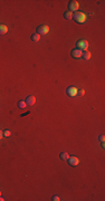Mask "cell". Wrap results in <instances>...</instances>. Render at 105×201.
Masks as SVG:
<instances>
[{"label": "cell", "instance_id": "1", "mask_svg": "<svg viewBox=\"0 0 105 201\" xmlns=\"http://www.w3.org/2000/svg\"><path fill=\"white\" fill-rule=\"evenodd\" d=\"M73 19L77 24H85L87 20V17L83 11H75V12H73Z\"/></svg>", "mask_w": 105, "mask_h": 201}, {"label": "cell", "instance_id": "2", "mask_svg": "<svg viewBox=\"0 0 105 201\" xmlns=\"http://www.w3.org/2000/svg\"><path fill=\"white\" fill-rule=\"evenodd\" d=\"M76 48L79 49V50L82 51H85L87 50V48H88V41L85 39H79L76 41Z\"/></svg>", "mask_w": 105, "mask_h": 201}, {"label": "cell", "instance_id": "3", "mask_svg": "<svg viewBox=\"0 0 105 201\" xmlns=\"http://www.w3.org/2000/svg\"><path fill=\"white\" fill-rule=\"evenodd\" d=\"M36 31H37L38 35H46V34H48V31H49V27L47 26V25H40V26L37 27Z\"/></svg>", "mask_w": 105, "mask_h": 201}, {"label": "cell", "instance_id": "4", "mask_svg": "<svg viewBox=\"0 0 105 201\" xmlns=\"http://www.w3.org/2000/svg\"><path fill=\"white\" fill-rule=\"evenodd\" d=\"M78 8H79V4L76 0H73V1H69L68 3V10L70 12H74V11H77Z\"/></svg>", "mask_w": 105, "mask_h": 201}, {"label": "cell", "instance_id": "5", "mask_svg": "<svg viewBox=\"0 0 105 201\" xmlns=\"http://www.w3.org/2000/svg\"><path fill=\"white\" fill-rule=\"evenodd\" d=\"M77 92H78V89L76 88L75 86H69V87H67V89H66V94L69 96V97L76 96L77 95Z\"/></svg>", "mask_w": 105, "mask_h": 201}, {"label": "cell", "instance_id": "6", "mask_svg": "<svg viewBox=\"0 0 105 201\" xmlns=\"http://www.w3.org/2000/svg\"><path fill=\"white\" fill-rule=\"evenodd\" d=\"M67 162H68V164L70 165V167H76V165L79 163V160H78V158H76V156H68Z\"/></svg>", "mask_w": 105, "mask_h": 201}, {"label": "cell", "instance_id": "7", "mask_svg": "<svg viewBox=\"0 0 105 201\" xmlns=\"http://www.w3.org/2000/svg\"><path fill=\"white\" fill-rule=\"evenodd\" d=\"M25 102H26L27 105H29V106H33L34 104L36 103V97L33 95H29L26 97V100H25Z\"/></svg>", "mask_w": 105, "mask_h": 201}, {"label": "cell", "instance_id": "8", "mask_svg": "<svg viewBox=\"0 0 105 201\" xmlns=\"http://www.w3.org/2000/svg\"><path fill=\"white\" fill-rule=\"evenodd\" d=\"M82 50H79V49L75 48L71 50V56H73L74 58H82Z\"/></svg>", "mask_w": 105, "mask_h": 201}, {"label": "cell", "instance_id": "9", "mask_svg": "<svg viewBox=\"0 0 105 201\" xmlns=\"http://www.w3.org/2000/svg\"><path fill=\"white\" fill-rule=\"evenodd\" d=\"M91 57H92V55H91V53H89V51L85 50V51H83V53H82V58L84 60H89V59H91Z\"/></svg>", "mask_w": 105, "mask_h": 201}, {"label": "cell", "instance_id": "10", "mask_svg": "<svg viewBox=\"0 0 105 201\" xmlns=\"http://www.w3.org/2000/svg\"><path fill=\"white\" fill-rule=\"evenodd\" d=\"M8 33V27L6 25L0 24V35H4V34Z\"/></svg>", "mask_w": 105, "mask_h": 201}, {"label": "cell", "instance_id": "11", "mask_svg": "<svg viewBox=\"0 0 105 201\" xmlns=\"http://www.w3.org/2000/svg\"><path fill=\"white\" fill-rule=\"evenodd\" d=\"M64 18L66 20H71L73 19V12H70V11H65L64 12Z\"/></svg>", "mask_w": 105, "mask_h": 201}, {"label": "cell", "instance_id": "12", "mask_svg": "<svg viewBox=\"0 0 105 201\" xmlns=\"http://www.w3.org/2000/svg\"><path fill=\"white\" fill-rule=\"evenodd\" d=\"M39 39H40V35H38L37 33H35V34L31 35V40H33V41L37 42V41H39Z\"/></svg>", "mask_w": 105, "mask_h": 201}, {"label": "cell", "instance_id": "13", "mask_svg": "<svg viewBox=\"0 0 105 201\" xmlns=\"http://www.w3.org/2000/svg\"><path fill=\"white\" fill-rule=\"evenodd\" d=\"M17 106L19 107V108H25V107L27 106V104H26V102H25V100H18Z\"/></svg>", "mask_w": 105, "mask_h": 201}, {"label": "cell", "instance_id": "14", "mask_svg": "<svg viewBox=\"0 0 105 201\" xmlns=\"http://www.w3.org/2000/svg\"><path fill=\"white\" fill-rule=\"evenodd\" d=\"M68 153H67V152H62V153H60L59 154V158L60 159H62V160H67V159H68Z\"/></svg>", "mask_w": 105, "mask_h": 201}, {"label": "cell", "instance_id": "15", "mask_svg": "<svg viewBox=\"0 0 105 201\" xmlns=\"http://www.w3.org/2000/svg\"><path fill=\"white\" fill-rule=\"evenodd\" d=\"M2 133H3V137H9V136L11 135V132L9 131V130H4Z\"/></svg>", "mask_w": 105, "mask_h": 201}, {"label": "cell", "instance_id": "16", "mask_svg": "<svg viewBox=\"0 0 105 201\" xmlns=\"http://www.w3.org/2000/svg\"><path fill=\"white\" fill-rule=\"evenodd\" d=\"M85 94V91L84 89H78V92H77V95H79V96H83Z\"/></svg>", "mask_w": 105, "mask_h": 201}, {"label": "cell", "instance_id": "17", "mask_svg": "<svg viewBox=\"0 0 105 201\" xmlns=\"http://www.w3.org/2000/svg\"><path fill=\"white\" fill-rule=\"evenodd\" d=\"M51 200H53V201H59L60 199H59V197H58V196H53Z\"/></svg>", "mask_w": 105, "mask_h": 201}, {"label": "cell", "instance_id": "18", "mask_svg": "<svg viewBox=\"0 0 105 201\" xmlns=\"http://www.w3.org/2000/svg\"><path fill=\"white\" fill-rule=\"evenodd\" d=\"M98 138H100V141H101V142H104V140H105L104 135H100V136H98Z\"/></svg>", "mask_w": 105, "mask_h": 201}, {"label": "cell", "instance_id": "19", "mask_svg": "<svg viewBox=\"0 0 105 201\" xmlns=\"http://www.w3.org/2000/svg\"><path fill=\"white\" fill-rule=\"evenodd\" d=\"M3 137V133H2V131H0V140Z\"/></svg>", "mask_w": 105, "mask_h": 201}, {"label": "cell", "instance_id": "20", "mask_svg": "<svg viewBox=\"0 0 105 201\" xmlns=\"http://www.w3.org/2000/svg\"><path fill=\"white\" fill-rule=\"evenodd\" d=\"M101 146H102L103 149H104V147H105V144H104V142H102V143H101Z\"/></svg>", "mask_w": 105, "mask_h": 201}, {"label": "cell", "instance_id": "21", "mask_svg": "<svg viewBox=\"0 0 105 201\" xmlns=\"http://www.w3.org/2000/svg\"><path fill=\"white\" fill-rule=\"evenodd\" d=\"M3 200H4V198H2V197L0 196V201H3Z\"/></svg>", "mask_w": 105, "mask_h": 201}, {"label": "cell", "instance_id": "22", "mask_svg": "<svg viewBox=\"0 0 105 201\" xmlns=\"http://www.w3.org/2000/svg\"><path fill=\"white\" fill-rule=\"evenodd\" d=\"M0 196H1V191H0Z\"/></svg>", "mask_w": 105, "mask_h": 201}]
</instances>
